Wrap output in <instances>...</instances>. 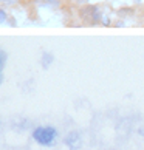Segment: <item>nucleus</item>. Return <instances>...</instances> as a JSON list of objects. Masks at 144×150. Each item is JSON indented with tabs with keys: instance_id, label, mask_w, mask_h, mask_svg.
<instances>
[{
	"instance_id": "f257e3e1",
	"label": "nucleus",
	"mask_w": 144,
	"mask_h": 150,
	"mask_svg": "<svg viewBox=\"0 0 144 150\" xmlns=\"http://www.w3.org/2000/svg\"><path fill=\"white\" fill-rule=\"evenodd\" d=\"M33 138L34 141L39 142L40 146H53L54 141L57 138V130L54 127H50V125H45V127H37L33 132Z\"/></svg>"
},
{
	"instance_id": "423d86ee",
	"label": "nucleus",
	"mask_w": 144,
	"mask_h": 150,
	"mask_svg": "<svg viewBox=\"0 0 144 150\" xmlns=\"http://www.w3.org/2000/svg\"><path fill=\"white\" fill-rule=\"evenodd\" d=\"M0 2H3V3H6V5H14V3H17L19 0H0Z\"/></svg>"
},
{
	"instance_id": "20e7f679",
	"label": "nucleus",
	"mask_w": 144,
	"mask_h": 150,
	"mask_svg": "<svg viewBox=\"0 0 144 150\" xmlns=\"http://www.w3.org/2000/svg\"><path fill=\"white\" fill-rule=\"evenodd\" d=\"M5 20H6V13L3 9H0V23H3Z\"/></svg>"
},
{
	"instance_id": "f03ea898",
	"label": "nucleus",
	"mask_w": 144,
	"mask_h": 150,
	"mask_svg": "<svg viewBox=\"0 0 144 150\" xmlns=\"http://www.w3.org/2000/svg\"><path fill=\"white\" fill-rule=\"evenodd\" d=\"M65 144H67L71 150L79 149L81 147V136L77 135L76 132H71V133H68V136L65 138Z\"/></svg>"
},
{
	"instance_id": "39448f33",
	"label": "nucleus",
	"mask_w": 144,
	"mask_h": 150,
	"mask_svg": "<svg viewBox=\"0 0 144 150\" xmlns=\"http://www.w3.org/2000/svg\"><path fill=\"white\" fill-rule=\"evenodd\" d=\"M3 64H5V53L0 51V70L3 68Z\"/></svg>"
},
{
	"instance_id": "0eeeda50",
	"label": "nucleus",
	"mask_w": 144,
	"mask_h": 150,
	"mask_svg": "<svg viewBox=\"0 0 144 150\" xmlns=\"http://www.w3.org/2000/svg\"><path fill=\"white\" fill-rule=\"evenodd\" d=\"M0 81H2V74H0Z\"/></svg>"
},
{
	"instance_id": "7ed1b4c3",
	"label": "nucleus",
	"mask_w": 144,
	"mask_h": 150,
	"mask_svg": "<svg viewBox=\"0 0 144 150\" xmlns=\"http://www.w3.org/2000/svg\"><path fill=\"white\" fill-rule=\"evenodd\" d=\"M34 3L40 5V6H47V8H53L59 5V0H34Z\"/></svg>"
}]
</instances>
